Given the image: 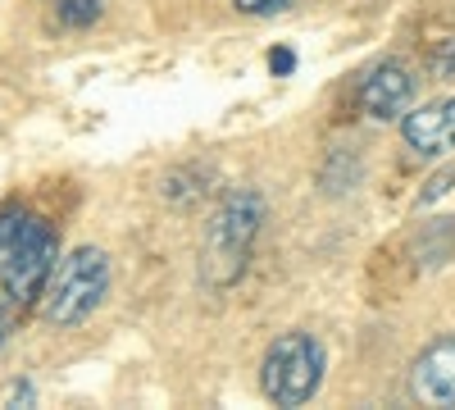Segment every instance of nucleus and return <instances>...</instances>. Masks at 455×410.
<instances>
[{"instance_id": "nucleus-1", "label": "nucleus", "mask_w": 455, "mask_h": 410, "mask_svg": "<svg viewBox=\"0 0 455 410\" xmlns=\"http://www.w3.org/2000/svg\"><path fill=\"white\" fill-rule=\"evenodd\" d=\"M55 233L42 214L28 210H0V287H5L10 306H28L32 296L55 274Z\"/></svg>"}, {"instance_id": "nucleus-2", "label": "nucleus", "mask_w": 455, "mask_h": 410, "mask_svg": "<svg viewBox=\"0 0 455 410\" xmlns=\"http://www.w3.org/2000/svg\"><path fill=\"white\" fill-rule=\"evenodd\" d=\"M259 223H264V197L259 192H237V197L223 201V210L210 219L205 255H201V274H205L210 287H228L246 269V255H251Z\"/></svg>"}, {"instance_id": "nucleus-3", "label": "nucleus", "mask_w": 455, "mask_h": 410, "mask_svg": "<svg viewBox=\"0 0 455 410\" xmlns=\"http://www.w3.org/2000/svg\"><path fill=\"white\" fill-rule=\"evenodd\" d=\"M323 383V347L310 333H283L264 351V397L274 406H306Z\"/></svg>"}, {"instance_id": "nucleus-4", "label": "nucleus", "mask_w": 455, "mask_h": 410, "mask_svg": "<svg viewBox=\"0 0 455 410\" xmlns=\"http://www.w3.org/2000/svg\"><path fill=\"white\" fill-rule=\"evenodd\" d=\"M105 287H109V260L96 246L73 251L64 265L51 274L46 283V319L51 324H78L87 319L100 301H105Z\"/></svg>"}, {"instance_id": "nucleus-5", "label": "nucleus", "mask_w": 455, "mask_h": 410, "mask_svg": "<svg viewBox=\"0 0 455 410\" xmlns=\"http://www.w3.org/2000/svg\"><path fill=\"white\" fill-rule=\"evenodd\" d=\"M401 137L419 160H437V156L455 151V96L433 100L424 109H414V115H405Z\"/></svg>"}, {"instance_id": "nucleus-6", "label": "nucleus", "mask_w": 455, "mask_h": 410, "mask_svg": "<svg viewBox=\"0 0 455 410\" xmlns=\"http://www.w3.org/2000/svg\"><path fill=\"white\" fill-rule=\"evenodd\" d=\"M414 100V78H410V68L405 64H378L364 87H360V105H364V115L369 119H401L405 109Z\"/></svg>"}, {"instance_id": "nucleus-7", "label": "nucleus", "mask_w": 455, "mask_h": 410, "mask_svg": "<svg viewBox=\"0 0 455 410\" xmlns=\"http://www.w3.org/2000/svg\"><path fill=\"white\" fill-rule=\"evenodd\" d=\"M410 392L424 406H455V338L433 342L410 374Z\"/></svg>"}, {"instance_id": "nucleus-8", "label": "nucleus", "mask_w": 455, "mask_h": 410, "mask_svg": "<svg viewBox=\"0 0 455 410\" xmlns=\"http://www.w3.org/2000/svg\"><path fill=\"white\" fill-rule=\"evenodd\" d=\"M55 14L64 28H92L100 19V0H60Z\"/></svg>"}, {"instance_id": "nucleus-9", "label": "nucleus", "mask_w": 455, "mask_h": 410, "mask_svg": "<svg viewBox=\"0 0 455 410\" xmlns=\"http://www.w3.org/2000/svg\"><path fill=\"white\" fill-rule=\"evenodd\" d=\"M433 73H437V78H455V36L437 46V55H433Z\"/></svg>"}, {"instance_id": "nucleus-10", "label": "nucleus", "mask_w": 455, "mask_h": 410, "mask_svg": "<svg viewBox=\"0 0 455 410\" xmlns=\"http://www.w3.org/2000/svg\"><path fill=\"white\" fill-rule=\"evenodd\" d=\"M233 5H237L242 14H278V10L291 5V0H233Z\"/></svg>"}, {"instance_id": "nucleus-11", "label": "nucleus", "mask_w": 455, "mask_h": 410, "mask_svg": "<svg viewBox=\"0 0 455 410\" xmlns=\"http://www.w3.org/2000/svg\"><path fill=\"white\" fill-rule=\"evenodd\" d=\"M269 68H274V73H291V68H296V55H291L287 46H278V51L269 55Z\"/></svg>"}, {"instance_id": "nucleus-12", "label": "nucleus", "mask_w": 455, "mask_h": 410, "mask_svg": "<svg viewBox=\"0 0 455 410\" xmlns=\"http://www.w3.org/2000/svg\"><path fill=\"white\" fill-rule=\"evenodd\" d=\"M451 182H455V173H442V178H433V182H428V192H424L419 201H424V205H428V201H437V197L451 188Z\"/></svg>"}, {"instance_id": "nucleus-13", "label": "nucleus", "mask_w": 455, "mask_h": 410, "mask_svg": "<svg viewBox=\"0 0 455 410\" xmlns=\"http://www.w3.org/2000/svg\"><path fill=\"white\" fill-rule=\"evenodd\" d=\"M5 406H32V383H14L5 392Z\"/></svg>"}, {"instance_id": "nucleus-14", "label": "nucleus", "mask_w": 455, "mask_h": 410, "mask_svg": "<svg viewBox=\"0 0 455 410\" xmlns=\"http://www.w3.org/2000/svg\"><path fill=\"white\" fill-rule=\"evenodd\" d=\"M5 338H10V306H0V347H5Z\"/></svg>"}]
</instances>
